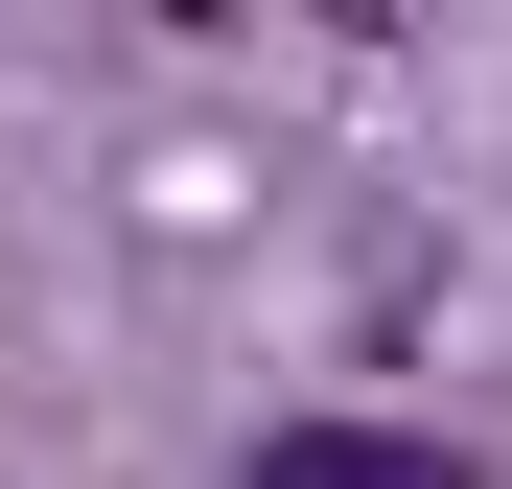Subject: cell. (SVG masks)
<instances>
[{
  "label": "cell",
  "mask_w": 512,
  "mask_h": 489,
  "mask_svg": "<svg viewBox=\"0 0 512 489\" xmlns=\"http://www.w3.org/2000/svg\"><path fill=\"white\" fill-rule=\"evenodd\" d=\"M256 489H466V466H443V443H373V420H280Z\"/></svg>",
  "instance_id": "1"
}]
</instances>
